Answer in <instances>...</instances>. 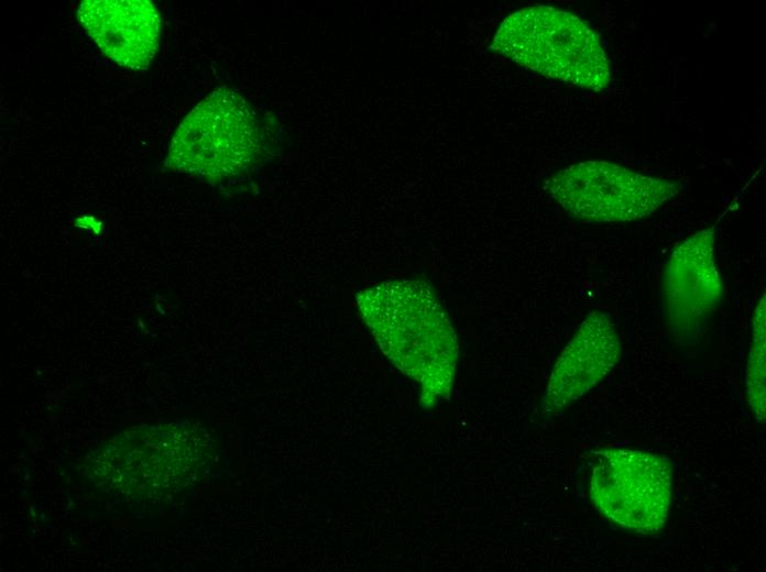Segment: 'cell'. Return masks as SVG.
I'll return each mask as SVG.
<instances>
[{
	"label": "cell",
	"mask_w": 766,
	"mask_h": 572,
	"mask_svg": "<svg viewBox=\"0 0 766 572\" xmlns=\"http://www.w3.org/2000/svg\"><path fill=\"white\" fill-rule=\"evenodd\" d=\"M621 341L612 318L591 311L561 350L545 388V417L561 414L597 386L617 364Z\"/></svg>",
	"instance_id": "52a82bcc"
},
{
	"label": "cell",
	"mask_w": 766,
	"mask_h": 572,
	"mask_svg": "<svg viewBox=\"0 0 766 572\" xmlns=\"http://www.w3.org/2000/svg\"><path fill=\"white\" fill-rule=\"evenodd\" d=\"M681 185L626 167L587 161L570 165L545 183L547 194L573 218L594 223L628 222L655 213Z\"/></svg>",
	"instance_id": "277c9868"
},
{
	"label": "cell",
	"mask_w": 766,
	"mask_h": 572,
	"mask_svg": "<svg viewBox=\"0 0 766 572\" xmlns=\"http://www.w3.org/2000/svg\"><path fill=\"white\" fill-rule=\"evenodd\" d=\"M490 48L546 77L591 91L611 82L610 61L597 33L579 16L532 6L500 24Z\"/></svg>",
	"instance_id": "7a4b0ae2"
},
{
	"label": "cell",
	"mask_w": 766,
	"mask_h": 572,
	"mask_svg": "<svg viewBox=\"0 0 766 572\" xmlns=\"http://www.w3.org/2000/svg\"><path fill=\"white\" fill-rule=\"evenodd\" d=\"M355 302L385 356L419 385L420 407L449 400L459 341L433 287L422 279L382 280L359 290Z\"/></svg>",
	"instance_id": "6da1fadb"
},
{
	"label": "cell",
	"mask_w": 766,
	"mask_h": 572,
	"mask_svg": "<svg viewBox=\"0 0 766 572\" xmlns=\"http://www.w3.org/2000/svg\"><path fill=\"white\" fill-rule=\"evenodd\" d=\"M166 427H142L124 431L109 441L97 462L102 480L136 498L156 497L173 490L185 463L177 436Z\"/></svg>",
	"instance_id": "ba28073f"
},
{
	"label": "cell",
	"mask_w": 766,
	"mask_h": 572,
	"mask_svg": "<svg viewBox=\"0 0 766 572\" xmlns=\"http://www.w3.org/2000/svg\"><path fill=\"white\" fill-rule=\"evenodd\" d=\"M766 302L763 296L754 311L753 338L746 370V394L755 419L765 422V350Z\"/></svg>",
	"instance_id": "30bf717a"
},
{
	"label": "cell",
	"mask_w": 766,
	"mask_h": 572,
	"mask_svg": "<svg viewBox=\"0 0 766 572\" xmlns=\"http://www.w3.org/2000/svg\"><path fill=\"white\" fill-rule=\"evenodd\" d=\"M663 288L669 332L676 339L692 340L723 297L714 258V227L694 233L672 251Z\"/></svg>",
	"instance_id": "8992f818"
},
{
	"label": "cell",
	"mask_w": 766,
	"mask_h": 572,
	"mask_svg": "<svg viewBox=\"0 0 766 572\" xmlns=\"http://www.w3.org/2000/svg\"><path fill=\"white\" fill-rule=\"evenodd\" d=\"M77 16L107 57L135 70L150 66L161 31V15L152 1L85 0Z\"/></svg>",
	"instance_id": "9c48e42d"
},
{
	"label": "cell",
	"mask_w": 766,
	"mask_h": 572,
	"mask_svg": "<svg viewBox=\"0 0 766 572\" xmlns=\"http://www.w3.org/2000/svg\"><path fill=\"white\" fill-rule=\"evenodd\" d=\"M589 495L619 526L652 534L665 525L672 496V470L659 455L630 449L593 452Z\"/></svg>",
	"instance_id": "5b68a950"
},
{
	"label": "cell",
	"mask_w": 766,
	"mask_h": 572,
	"mask_svg": "<svg viewBox=\"0 0 766 572\" xmlns=\"http://www.w3.org/2000/svg\"><path fill=\"white\" fill-rule=\"evenodd\" d=\"M261 150L258 119L237 91L219 88L186 114L173 134L167 167L210 180L249 169Z\"/></svg>",
	"instance_id": "3957f363"
}]
</instances>
